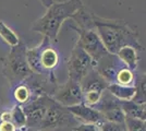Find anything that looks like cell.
Segmentation results:
<instances>
[{
    "instance_id": "obj_3",
    "label": "cell",
    "mask_w": 146,
    "mask_h": 131,
    "mask_svg": "<svg viewBox=\"0 0 146 131\" xmlns=\"http://www.w3.org/2000/svg\"><path fill=\"white\" fill-rule=\"evenodd\" d=\"M26 51L27 47L24 43L20 42L19 45L11 47L6 57L0 59L2 63V73L12 85H18L34 74L27 61Z\"/></svg>"
},
{
    "instance_id": "obj_1",
    "label": "cell",
    "mask_w": 146,
    "mask_h": 131,
    "mask_svg": "<svg viewBox=\"0 0 146 131\" xmlns=\"http://www.w3.org/2000/svg\"><path fill=\"white\" fill-rule=\"evenodd\" d=\"M73 21L78 26L94 29L109 54L117 55V53L124 46H131L136 50L142 49L137 33L122 20L100 18L87 12L85 8H83L73 18Z\"/></svg>"
},
{
    "instance_id": "obj_23",
    "label": "cell",
    "mask_w": 146,
    "mask_h": 131,
    "mask_svg": "<svg viewBox=\"0 0 146 131\" xmlns=\"http://www.w3.org/2000/svg\"><path fill=\"white\" fill-rule=\"evenodd\" d=\"M0 131H18V128L12 121H1L0 122Z\"/></svg>"
},
{
    "instance_id": "obj_27",
    "label": "cell",
    "mask_w": 146,
    "mask_h": 131,
    "mask_svg": "<svg viewBox=\"0 0 146 131\" xmlns=\"http://www.w3.org/2000/svg\"><path fill=\"white\" fill-rule=\"evenodd\" d=\"M38 131H43V130H38Z\"/></svg>"
},
{
    "instance_id": "obj_19",
    "label": "cell",
    "mask_w": 146,
    "mask_h": 131,
    "mask_svg": "<svg viewBox=\"0 0 146 131\" xmlns=\"http://www.w3.org/2000/svg\"><path fill=\"white\" fill-rule=\"evenodd\" d=\"M12 115V122L17 128H25L26 127V116L23 107L21 105H15L11 110Z\"/></svg>"
},
{
    "instance_id": "obj_21",
    "label": "cell",
    "mask_w": 146,
    "mask_h": 131,
    "mask_svg": "<svg viewBox=\"0 0 146 131\" xmlns=\"http://www.w3.org/2000/svg\"><path fill=\"white\" fill-rule=\"evenodd\" d=\"M100 131H128L125 124H119V122H111V121H103L99 124Z\"/></svg>"
},
{
    "instance_id": "obj_8",
    "label": "cell",
    "mask_w": 146,
    "mask_h": 131,
    "mask_svg": "<svg viewBox=\"0 0 146 131\" xmlns=\"http://www.w3.org/2000/svg\"><path fill=\"white\" fill-rule=\"evenodd\" d=\"M54 100L63 107H71L83 103V90L81 83L69 79L54 94Z\"/></svg>"
},
{
    "instance_id": "obj_16",
    "label": "cell",
    "mask_w": 146,
    "mask_h": 131,
    "mask_svg": "<svg viewBox=\"0 0 146 131\" xmlns=\"http://www.w3.org/2000/svg\"><path fill=\"white\" fill-rule=\"evenodd\" d=\"M135 90L136 93L133 98L134 103L144 104L146 103V74L142 73L137 78H135Z\"/></svg>"
},
{
    "instance_id": "obj_4",
    "label": "cell",
    "mask_w": 146,
    "mask_h": 131,
    "mask_svg": "<svg viewBox=\"0 0 146 131\" xmlns=\"http://www.w3.org/2000/svg\"><path fill=\"white\" fill-rule=\"evenodd\" d=\"M51 43L52 42L48 37L44 36L38 46L30 49L27 48V61L34 73L50 74L57 68L59 63V54Z\"/></svg>"
},
{
    "instance_id": "obj_20",
    "label": "cell",
    "mask_w": 146,
    "mask_h": 131,
    "mask_svg": "<svg viewBox=\"0 0 146 131\" xmlns=\"http://www.w3.org/2000/svg\"><path fill=\"white\" fill-rule=\"evenodd\" d=\"M124 124L128 131H146V122L144 120L132 117H125Z\"/></svg>"
},
{
    "instance_id": "obj_13",
    "label": "cell",
    "mask_w": 146,
    "mask_h": 131,
    "mask_svg": "<svg viewBox=\"0 0 146 131\" xmlns=\"http://www.w3.org/2000/svg\"><path fill=\"white\" fill-rule=\"evenodd\" d=\"M107 91L109 92L113 97L121 102H128V100H133L136 90L135 86H125V85H120L117 83L109 84L107 87Z\"/></svg>"
},
{
    "instance_id": "obj_28",
    "label": "cell",
    "mask_w": 146,
    "mask_h": 131,
    "mask_svg": "<svg viewBox=\"0 0 146 131\" xmlns=\"http://www.w3.org/2000/svg\"><path fill=\"white\" fill-rule=\"evenodd\" d=\"M145 122H146V120H145Z\"/></svg>"
},
{
    "instance_id": "obj_6",
    "label": "cell",
    "mask_w": 146,
    "mask_h": 131,
    "mask_svg": "<svg viewBox=\"0 0 146 131\" xmlns=\"http://www.w3.org/2000/svg\"><path fill=\"white\" fill-rule=\"evenodd\" d=\"M95 63L91 56L76 43L71 51V56L68 63L69 79L81 83V81L94 69Z\"/></svg>"
},
{
    "instance_id": "obj_24",
    "label": "cell",
    "mask_w": 146,
    "mask_h": 131,
    "mask_svg": "<svg viewBox=\"0 0 146 131\" xmlns=\"http://www.w3.org/2000/svg\"><path fill=\"white\" fill-rule=\"evenodd\" d=\"M1 121H12V115L11 112H3L0 116Z\"/></svg>"
},
{
    "instance_id": "obj_7",
    "label": "cell",
    "mask_w": 146,
    "mask_h": 131,
    "mask_svg": "<svg viewBox=\"0 0 146 131\" xmlns=\"http://www.w3.org/2000/svg\"><path fill=\"white\" fill-rule=\"evenodd\" d=\"M70 117H73V116L68 110L67 107L61 106L54 98L49 100L48 108L42 124L39 126V130L51 131L54 129H57L61 126L66 125L70 120Z\"/></svg>"
},
{
    "instance_id": "obj_9",
    "label": "cell",
    "mask_w": 146,
    "mask_h": 131,
    "mask_svg": "<svg viewBox=\"0 0 146 131\" xmlns=\"http://www.w3.org/2000/svg\"><path fill=\"white\" fill-rule=\"evenodd\" d=\"M95 108L100 112V114L103 115L104 119L106 121L124 124L125 114H124L123 108H122L121 100L113 97L108 91H107V93L104 92L102 100L97 105V107H95Z\"/></svg>"
},
{
    "instance_id": "obj_18",
    "label": "cell",
    "mask_w": 146,
    "mask_h": 131,
    "mask_svg": "<svg viewBox=\"0 0 146 131\" xmlns=\"http://www.w3.org/2000/svg\"><path fill=\"white\" fill-rule=\"evenodd\" d=\"M31 88L26 84L20 83L13 90V97L18 104H27L31 98Z\"/></svg>"
},
{
    "instance_id": "obj_11",
    "label": "cell",
    "mask_w": 146,
    "mask_h": 131,
    "mask_svg": "<svg viewBox=\"0 0 146 131\" xmlns=\"http://www.w3.org/2000/svg\"><path fill=\"white\" fill-rule=\"evenodd\" d=\"M124 65L117 57V55L108 54L106 57H104L103 59H100L98 63H95L94 69L108 84H112L116 81L117 72Z\"/></svg>"
},
{
    "instance_id": "obj_2",
    "label": "cell",
    "mask_w": 146,
    "mask_h": 131,
    "mask_svg": "<svg viewBox=\"0 0 146 131\" xmlns=\"http://www.w3.org/2000/svg\"><path fill=\"white\" fill-rule=\"evenodd\" d=\"M83 8L84 3L81 0L54 2L43 17L33 24L32 29L45 37H48L51 42H57L63 22L68 19H73Z\"/></svg>"
},
{
    "instance_id": "obj_15",
    "label": "cell",
    "mask_w": 146,
    "mask_h": 131,
    "mask_svg": "<svg viewBox=\"0 0 146 131\" xmlns=\"http://www.w3.org/2000/svg\"><path fill=\"white\" fill-rule=\"evenodd\" d=\"M115 83L120 84V85H125V86H134V84H135L134 71L131 70V69H129L127 66H123L117 72Z\"/></svg>"
},
{
    "instance_id": "obj_12",
    "label": "cell",
    "mask_w": 146,
    "mask_h": 131,
    "mask_svg": "<svg viewBox=\"0 0 146 131\" xmlns=\"http://www.w3.org/2000/svg\"><path fill=\"white\" fill-rule=\"evenodd\" d=\"M68 110L72 114L75 119L80 120L82 124H96L99 125L105 121L103 115L95 107H91L85 105L84 103H81L75 106L68 107Z\"/></svg>"
},
{
    "instance_id": "obj_25",
    "label": "cell",
    "mask_w": 146,
    "mask_h": 131,
    "mask_svg": "<svg viewBox=\"0 0 146 131\" xmlns=\"http://www.w3.org/2000/svg\"><path fill=\"white\" fill-rule=\"evenodd\" d=\"M39 2H40V3H42L46 9H48L49 7L55 2V0H39Z\"/></svg>"
},
{
    "instance_id": "obj_22",
    "label": "cell",
    "mask_w": 146,
    "mask_h": 131,
    "mask_svg": "<svg viewBox=\"0 0 146 131\" xmlns=\"http://www.w3.org/2000/svg\"><path fill=\"white\" fill-rule=\"evenodd\" d=\"M74 131H100V128L96 124H81L74 128Z\"/></svg>"
},
{
    "instance_id": "obj_5",
    "label": "cell",
    "mask_w": 146,
    "mask_h": 131,
    "mask_svg": "<svg viewBox=\"0 0 146 131\" xmlns=\"http://www.w3.org/2000/svg\"><path fill=\"white\" fill-rule=\"evenodd\" d=\"M72 27L79 34V39L76 43L91 56L94 63H98L100 59L109 54L97 32L94 29H86L78 25H73Z\"/></svg>"
},
{
    "instance_id": "obj_17",
    "label": "cell",
    "mask_w": 146,
    "mask_h": 131,
    "mask_svg": "<svg viewBox=\"0 0 146 131\" xmlns=\"http://www.w3.org/2000/svg\"><path fill=\"white\" fill-rule=\"evenodd\" d=\"M0 38L7 43L10 47H14L20 44V37L14 33V32L6 25L2 21H0Z\"/></svg>"
},
{
    "instance_id": "obj_14",
    "label": "cell",
    "mask_w": 146,
    "mask_h": 131,
    "mask_svg": "<svg viewBox=\"0 0 146 131\" xmlns=\"http://www.w3.org/2000/svg\"><path fill=\"white\" fill-rule=\"evenodd\" d=\"M117 57L122 61L124 66H127L131 70H135L139 63V56L137 50L131 46H124L117 53Z\"/></svg>"
},
{
    "instance_id": "obj_10",
    "label": "cell",
    "mask_w": 146,
    "mask_h": 131,
    "mask_svg": "<svg viewBox=\"0 0 146 131\" xmlns=\"http://www.w3.org/2000/svg\"><path fill=\"white\" fill-rule=\"evenodd\" d=\"M49 100L50 98H48L47 96H40L32 102H29L23 107L26 116V126L29 127L40 126L48 108Z\"/></svg>"
},
{
    "instance_id": "obj_26",
    "label": "cell",
    "mask_w": 146,
    "mask_h": 131,
    "mask_svg": "<svg viewBox=\"0 0 146 131\" xmlns=\"http://www.w3.org/2000/svg\"><path fill=\"white\" fill-rule=\"evenodd\" d=\"M141 107H142V112H143V115H144V119L146 120V103L141 104Z\"/></svg>"
}]
</instances>
